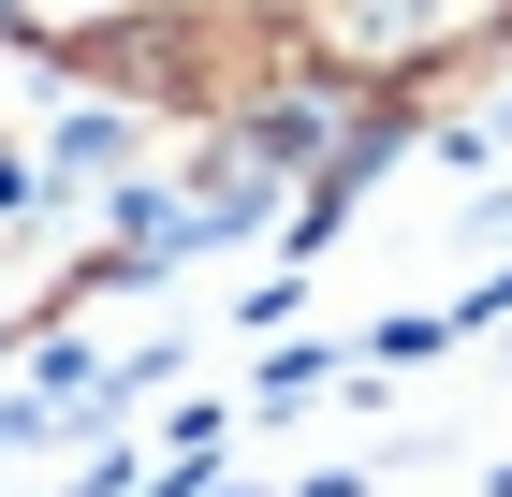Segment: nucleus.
I'll return each mask as SVG.
<instances>
[{
	"label": "nucleus",
	"mask_w": 512,
	"mask_h": 497,
	"mask_svg": "<svg viewBox=\"0 0 512 497\" xmlns=\"http://www.w3.org/2000/svg\"><path fill=\"white\" fill-rule=\"evenodd\" d=\"M498 497H512V468H498Z\"/></svg>",
	"instance_id": "nucleus-1"
}]
</instances>
